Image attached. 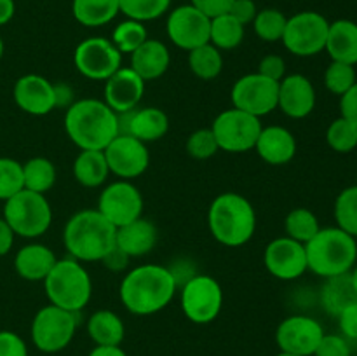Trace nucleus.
I'll use <instances>...</instances> for the list:
<instances>
[{"label": "nucleus", "instance_id": "nucleus-10", "mask_svg": "<svg viewBox=\"0 0 357 356\" xmlns=\"http://www.w3.org/2000/svg\"><path fill=\"white\" fill-rule=\"evenodd\" d=\"M328 30L330 21L323 14L316 10H302L288 17L281 42L291 54L310 58L324 51Z\"/></svg>", "mask_w": 357, "mask_h": 356}, {"label": "nucleus", "instance_id": "nucleus-49", "mask_svg": "<svg viewBox=\"0 0 357 356\" xmlns=\"http://www.w3.org/2000/svg\"><path fill=\"white\" fill-rule=\"evenodd\" d=\"M190 3L208 17H216L220 14L229 13L234 0H190Z\"/></svg>", "mask_w": 357, "mask_h": 356}, {"label": "nucleus", "instance_id": "nucleus-5", "mask_svg": "<svg viewBox=\"0 0 357 356\" xmlns=\"http://www.w3.org/2000/svg\"><path fill=\"white\" fill-rule=\"evenodd\" d=\"M307 267L323 279L347 274L357 264V239L338 227H321L305 244Z\"/></svg>", "mask_w": 357, "mask_h": 356}, {"label": "nucleus", "instance_id": "nucleus-14", "mask_svg": "<svg viewBox=\"0 0 357 356\" xmlns=\"http://www.w3.org/2000/svg\"><path fill=\"white\" fill-rule=\"evenodd\" d=\"M98 212L115 227H122L143 215V195L129 180L108 184L98 198Z\"/></svg>", "mask_w": 357, "mask_h": 356}, {"label": "nucleus", "instance_id": "nucleus-25", "mask_svg": "<svg viewBox=\"0 0 357 356\" xmlns=\"http://www.w3.org/2000/svg\"><path fill=\"white\" fill-rule=\"evenodd\" d=\"M131 68L145 82L155 80L167 72L171 65L169 49L157 38H146L135 52H131Z\"/></svg>", "mask_w": 357, "mask_h": 356}, {"label": "nucleus", "instance_id": "nucleus-4", "mask_svg": "<svg viewBox=\"0 0 357 356\" xmlns=\"http://www.w3.org/2000/svg\"><path fill=\"white\" fill-rule=\"evenodd\" d=\"M117 227L98 209H80L72 215L63 230V244L70 257L79 262H101L115 246Z\"/></svg>", "mask_w": 357, "mask_h": 356}, {"label": "nucleus", "instance_id": "nucleus-3", "mask_svg": "<svg viewBox=\"0 0 357 356\" xmlns=\"http://www.w3.org/2000/svg\"><path fill=\"white\" fill-rule=\"evenodd\" d=\"M208 227L220 244L239 248L250 243L257 230V212L248 198L237 192L216 195L208 209Z\"/></svg>", "mask_w": 357, "mask_h": 356}, {"label": "nucleus", "instance_id": "nucleus-22", "mask_svg": "<svg viewBox=\"0 0 357 356\" xmlns=\"http://www.w3.org/2000/svg\"><path fill=\"white\" fill-rule=\"evenodd\" d=\"M316 87L309 77L302 73H289L279 82L278 108L291 119H305L316 108Z\"/></svg>", "mask_w": 357, "mask_h": 356}, {"label": "nucleus", "instance_id": "nucleus-9", "mask_svg": "<svg viewBox=\"0 0 357 356\" xmlns=\"http://www.w3.org/2000/svg\"><path fill=\"white\" fill-rule=\"evenodd\" d=\"M180 304L183 314L192 323H211L222 313V285L213 276L194 274L180 286Z\"/></svg>", "mask_w": 357, "mask_h": 356}, {"label": "nucleus", "instance_id": "nucleus-32", "mask_svg": "<svg viewBox=\"0 0 357 356\" xmlns=\"http://www.w3.org/2000/svg\"><path fill=\"white\" fill-rule=\"evenodd\" d=\"M244 28L246 27L241 24L229 13L211 17L209 44H213L220 51H230V49L239 47L244 40Z\"/></svg>", "mask_w": 357, "mask_h": 356}, {"label": "nucleus", "instance_id": "nucleus-41", "mask_svg": "<svg viewBox=\"0 0 357 356\" xmlns=\"http://www.w3.org/2000/svg\"><path fill=\"white\" fill-rule=\"evenodd\" d=\"M23 188V164L10 157H0V201H7Z\"/></svg>", "mask_w": 357, "mask_h": 356}, {"label": "nucleus", "instance_id": "nucleus-6", "mask_svg": "<svg viewBox=\"0 0 357 356\" xmlns=\"http://www.w3.org/2000/svg\"><path fill=\"white\" fill-rule=\"evenodd\" d=\"M49 304L80 313L93 297V279L82 262L72 257L56 260L44 281Z\"/></svg>", "mask_w": 357, "mask_h": 356}, {"label": "nucleus", "instance_id": "nucleus-2", "mask_svg": "<svg viewBox=\"0 0 357 356\" xmlns=\"http://www.w3.org/2000/svg\"><path fill=\"white\" fill-rule=\"evenodd\" d=\"M65 131L80 150H105L119 135V115L103 100L82 98L66 108Z\"/></svg>", "mask_w": 357, "mask_h": 356}, {"label": "nucleus", "instance_id": "nucleus-8", "mask_svg": "<svg viewBox=\"0 0 357 356\" xmlns=\"http://www.w3.org/2000/svg\"><path fill=\"white\" fill-rule=\"evenodd\" d=\"M79 314L58 306H44L31 321L30 335L35 348L42 353H59L72 342L79 327Z\"/></svg>", "mask_w": 357, "mask_h": 356}, {"label": "nucleus", "instance_id": "nucleus-13", "mask_svg": "<svg viewBox=\"0 0 357 356\" xmlns=\"http://www.w3.org/2000/svg\"><path fill=\"white\" fill-rule=\"evenodd\" d=\"M73 65L86 79L107 80L122 66V54L108 38L89 37L75 47Z\"/></svg>", "mask_w": 357, "mask_h": 356}, {"label": "nucleus", "instance_id": "nucleus-12", "mask_svg": "<svg viewBox=\"0 0 357 356\" xmlns=\"http://www.w3.org/2000/svg\"><path fill=\"white\" fill-rule=\"evenodd\" d=\"M279 82L260 75L258 72L239 77L232 86L230 100L234 108L261 119L278 108Z\"/></svg>", "mask_w": 357, "mask_h": 356}, {"label": "nucleus", "instance_id": "nucleus-34", "mask_svg": "<svg viewBox=\"0 0 357 356\" xmlns=\"http://www.w3.org/2000/svg\"><path fill=\"white\" fill-rule=\"evenodd\" d=\"M24 188L45 194L56 184V166L47 157H31L23 164Z\"/></svg>", "mask_w": 357, "mask_h": 356}, {"label": "nucleus", "instance_id": "nucleus-18", "mask_svg": "<svg viewBox=\"0 0 357 356\" xmlns=\"http://www.w3.org/2000/svg\"><path fill=\"white\" fill-rule=\"evenodd\" d=\"M264 264L274 278L281 281H295L309 271L305 244L288 236L275 237L265 246Z\"/></svg>", "mask_w": 357, "mask_h": 356}, {"label": "nucleus", "instance_id": "nucleus-11", "mask_svg": "<svg viewBox=\"0 0 357 356\" xmlns=\"http://www.w3.org/2000/svg\"><path fill=\"white\" fill-rule=\"evenodd\" d=\"M261 128L264 126L260 119L232 107L216 115L211 131L220 150L229 154H243L255 149Z\"/></svg>", "mask_w": 357, "mask_h": 356}, {"label": "nucleus", "instance_id": "nucleus-33", "mask_svg": "<svg viewBox=\"0 0 357 356\" xmlns=\"http://www.w3.org/2000/svg\"><path fill=\"white\" fill-rule=\"evenodd\" d=\"M188 66L197 79H216L223 70L222 51L209 42L204 45H199V47L188 51Z\"/></svg>", "mask_w": 357, "mask_h": 356}, {"label": "nucleus", "instance_id": "nucleus-20", "mask_svg": "<svg viewBox=\"0 0 357 356\" xmlns=\"http://www.w3.org/2000/svg\"><path fill=\"white\" fill-rule=\"evenodd\" d=\"M145 84L131 66H121L105 80L103 101L115 114L135 110L145 94Z\"/></svg>", "mask_w": 357, "mask_h": 356}, {"label": "nucleus", "instance_id": "nucleus-27", "mask_svg": "<svg viewBox=\"0 0 357 356\" xmlns=\"http://www.w3.org/2000/svg\"><path fill=\"white\" fill-rule=\"evenodd\" d=\"M324 51L330 54L331 61L357 63V23L351 20H337L330 23L328 30L326 47Z\"/></svg>", "mask_w": 357, "mask_h": 356}, {"label": "nucleus", "instance_id": "nucleus-37", "mask_svg": "<svg viewBox=\"0 0 357 356\" xmlns=\"http://www.w3.org/2000/svg\"><path fill=\"white\" fill-rule=\"evenodd\" d=\"M335 220L338 229L357 239V185L344 188L335 201Z\"/></svg>", "mask_w": 357, "mask_h": 356}, {"label": "nucleus", "instance_id": "nucleus-40", "mask_svg": "<svg viewBox=\"0 0 357 356\" xmlns=\"http://www.w3.org/2000/svg\"><path fill=\"white\" fill-rule=\"evenodd\" d=\"M326 142L331 150L338 154H349L357 149V124L347 121L345 117H338L328 126Z\"/></svg>", "mask_w": 357, "mask_h": 356}, {"label": "nucleus", "instance_id": "nucleus-16", "mask_svg": "<svg viewBox=\"0 0 357 356\" xmlns=\"http://www.w3.org/2000/svg\"><path fill=\"white\" fill-rule=\"evenodd\" d=\"M103 152L110 175H115L121 180L142 177L150 166V152L146 143L139 142L135 136L117 135Z\"/></svg>", "mask_w": 357, "mask_h": 356}, {"label": "nucleus", "instance_id": "nucleus-51", "mask_svg": "<svg viewBox=\"0 0 357 356\" xmlns=\"http://www.w3.org/2000/svg\"><path fill=\"white\" fill-rule=\"evenodd\" d=\"M54 87V103L56 108H68L75 103V91L70 84L66 82H54L52 84Z\"/></svg>", "mask_w": 357, "mask_h": 356}, {"label": "nucleus", "instance_id": "nucleus-35", "mask_svg": "<svg viewBox=\"0 0 357 356\" xmlns=\"http://www.w3.org/2000/svg\"><path fill=\"white\" fill-rule=\"evenodd\" d=\"M321 230L316 213L307 208H295L286 215L284 232L291 239L307 244Z\"/></svg>", "mask_w": 357, "mask_h": 356}, {"label": "nucleus", "instance_id": "nucleus-1", "mask_svg": "<svg viewBox=\"0 0 357 356\" xmlns=\"http://www.w3.org/2000/svg\"><path fill=\"white\" fill-rule=\"evenodd\" d=\"M178 281L169 267L142 264L122 278L119 297L126 309L136 316H150L166 309L178 292Z\"/></svg>", "mask_w": 357, "mask_h": 356}, {"label": "nucleus", "instance_id": "nucleus-53", "mask_svg": "<svg viewBox=\"0 0 357 356\" xmlns=\"http://www.w3.org/2000/svg\"><path fill=\"white\" fill-rule=\"evenodd\" d=\"M14 237H16L14 230L10 229L9 223L3 220V216H0V257H3V255H7L13 250Z\"/></svg>", "mask_w": 357, "mask_h": 356}, {"label": "nucleus", "instance_id": "nucleus-54", "mask_svg": "<svg viewBox=\"0 0 357 356\" xmlns=\"http://www.w3.org/2000/svg\"><path fill=\"white\" fill-rule=\"evenodd\" d=\"M16 13V3L14 0H0V27L9 23Z\"/></svg>", "mask_w": 357, "mask_h": 356}, {"label": "nucleus", "instance_id": "nucleus-15", "mask_svg": "<svg viewBox=\"0 0 357 356\" xmlns=\"http://www.w3.org/2000/svg\"><path fill=\"white\" fill-rule=\"evenodd\" d=\"M211 17L194 7L192 3L178 6L166 20V31L169 40L183 51L204 45L209 42Z\"/></svg>", "mask_w": 357, "mask_h": 356}, {"label": "nucleus", "instance_id": "nucleus-29", "mask_svg": "<svg viewBox=\"0 0 357 356\" xmlns=\"http://www.w3.org/2000/svg\"><path fill=\"white\" fill-rule=\"evenodd\" d=\"M108 170L103 150H80L73 161V178L86 188H98L107 184Z\"/></svg>", "mask_w": 357, "mask_h": 356}, {"label": "nucleus", "instance_id": "nucleus-30", "mask_svg": "<svg viewBox=\"0 0 357 356\" xmlns=\"http://www.w3.org/2000/svg\"><path fill=\"white\" fill-rule=\"evenodd\" d=\"M87 335L96 346H121L126 327L122 318L110 309H100L87 320Z\"/></svg>", "mask_w": 357, "mask_h": 356}, {"label": "nucleus", "instance_id": "nucleus-55", "mask_svg": "<svg viewBox=\"0 0 357 356\" xmlns=\"http://www.w3.org/2000/svg\"><path fill=\"white\" fill-rule=\"evenodd\" d=\"M89 356H128L121 346H96Z\"/></svg>", "mask_w": 357, "mask_h": 356}, {"label": "nucleus", "instance_id": "nucleus-23", "mask_svg": "<svg viewBox=\"0 0 357 356\" xmlns=\"http://www.w3.org/2000/svg\"><path fill=\"white\" fill-rule=\"evenodd\" d=\"M255 150L258 156L272 166H282L296 156V138L288 128L267 126L261 128Z\"/></svg>", "mask_w": 357, "mask_h": 356}, {"label": "nucleus", "instance_id": "nucleus-56", "mask_svg": "<svg viewBox=\"0 0 357 356\" xmlns=\"http://www.w3.org/2000/svg\"><path fill=\"white\" fill-rule=\"evenodd\" d=\"M351 278H352V283H354V288L357 292V264L354 265V269L351 271Z\"/></svg>", "mask_w": 357, "mask_h": 356}, {"label": "nucleus", "instance_id": "nucleus-36", "mask_svg": "<svg viewBox=\"0 0 357 356\" xmlns=\"http://www.w3.org/2000/svg\"><path fill=\"white\" fill-rule=\"evenodd\" d=\"M149 38L145 23L135 20H124L112 31V44L119 49L121 54H131L143 42Z\"/></svg>", "mask_w": 357, "mask_h": 356}, {"label": "nucleus", "instance_id": "nucleus-21", "mask_svg": "<svg viewBox=\"0 0 357 356\" xmlns=\"http://www.w3.org/2000/svg\"><path fill=\"white\" fill-rule=\"evenodd\" d=\"M119 115V135L135 136L143 143L164 138L169 131V117L157 107H143Z\"/></svg>", "mask_w": 357, "mask_h": 356}, {"label": "nucleus", "instance_id": "nucleus-24", "mask_svg": "<svg viewBox=\"0 0 357 356\" xmlns=\"http://www.w3.org/2000/svg\"><path fill=\"white\" fill-rule=\"evenodd\" d=\"M157 237H159V232H157L155 223L139 216L126 225L117 227L115 246L124 251L129 258H139L149 255L155 248Z\"/></svg>", "mask_w": 357, "mask_h": 356}, {"label": "nucleus", "instance_id": "nucleus-42", "mask_svg": "<svg viewBox=\"0 0 357 356\" xmlns=\"http://www.w3.org/2000/svg\"><path fill=\"white\" fill-rule=\"evenodd\" d=\"M357 82L356 68L354 65H347V63L331 61L328 65L326 72H324V86L330 93L342 96L347 93L352 86Z\"/></svg>", "mask_w": 357, "mask_h": 356}, {"label": "nucleus", "instance_id": "nucleus-19", "mask_svg": "<svg viewBox=\"0 0 357 356\" xmlns=\"http://www.w3.org/2000/svg\"><path fill=\"white\" fill-rule=\"evenodd\" d=\"M14 103L24 114L42 117L56 110L54 87L49 79L38 73H26L14 82L13 87Z\"/></svg>", "mask_w": 357, "mask_h": 356}, {"label": "nucleus", "instance_id": "nucleus-44", "mask_svg": "<svg viewBox=\"0 0 357 356\" xmlns=\"http://www.w3.org/2000/svg\"><path fill=\"white\" fill-rule=\"evenodd\" d=\"M314 356H352V349L344 335L324 334Z\"/></svg>", "mask_w": 357, "mask_h": 356}, {"label": "nucleus", "instance_id": "nucleus-38", "mask_svg": "<svg viewBox=\"0 0 357 356\" xmlns=\"http://www.w3.org/2000/svg\"><path fill=\"white\" fill-rule=\"evenodd\" d=\"M119 6L128 20L146 23L164 16L169 10L171 0H119Z\"/></svg>", "mask_w": 357, "mask_h": 356}, {"label": "nucleus", "instance_id": "nucleus-50", "mask_svg": "<svg viewBox=\"0 0 357 356\" xmlns=\"http://www.w3.org/2000/svg\"><path fill=\"white\" fill-rule=\"evenodd\" d=\"M340 115L357 124V82L340 96Z\"/></svg>", "mask_w": 357, "mask_h": 356}, {"label": "nucleus", "instance_id": "nucleus-58", "mask_svg": "<svg viewBox=\"0 0 357 356\" xmlns=\"http://www.w3.org/2000/svg\"><path fill=\"white\" fill-rule=\"evenodd\" d=\"M278 356H296V355H289V353H279Z\"/></svg>", "mask_w": 357, "mask_h": 356}, {"label": "nucleus", "instance_id": "nucleus-31", "mask_svg": "<svg viewBox=\"0 0 357 356\" xmlns=\"http://www.w3.org/2000/svg\"><path fill=\"white\" fill-rule=\"evenodd\" d=\"M72 13L82 27L100 28L117 17L121 6L119 0H73Z\"/></svg>", "mask_w": 357, "mask_h": 356}, {"label": "nucleus", "instance_id": "nucleus-43", "mask_svg": "<svg viewBox=\"0 0 357 356\" xmlns=\"http://www.w3.org/2000/svg\"><path fill=\"white\" fill-rule=\"evenodd\" d=\"M185 150H187L188 156L194 157V159L204 161L215 156L220 149L211 128H202L188 136L187 143H185Z\"/></svg>", "mask_w": 357, "mask_h": 356}, {"label": "nucleus", "instance_id": "nucleus-17", "mask_svg": "<svg viewBox=\"0 0 357 356\" xmlns=\"http://www.w3.org/2000/svg\"><path fill=\"white\" fill-rule=\"evenodd\" d=\"M324 330L321 323L314 318L305 314H295L279 323L275 332V342H278L281 353H289L296 356H314Z\"/></svg>", "mask_w": 357, "mask_h": 356}, {"label": "nucleus", "instance_id": "nucleus-57", "mask_svg": "<svg viewBox=\"0 0 357 356\" xmlns=\"http://www.w3.org/2000/svg\"><path fill=\"white\" fill-rule=\"evenodd\" d=\"M3 56V40H2V35H0V59Z\"/></svg>", "mask_w": 357, "mask_h": 356}, {"label": "nucleus", "instance_id": "nucleus-28", "mask_svg": "<svg viewBox=\"0 0 357 356\" xmlns=\"http://www.w3.org/2000/svg\"><path fill=\"white\" fill-rule=\"evenodd\" d=\"M321 306L330 316L338 318L344 309L357 302V292L352 283L351 272L340 276H331L324 279L321 286Z\"/></svg>", "mask_w": 357, "mask_h": 356}, {"label": "nucleus", "instance_id": "nucleus-26", "mask_svg": "<svg viewBox=\"0 0 357 356\" xmlns=\"http://www.w3.org/2000/svg\"><path fill=\"white\" fill-rule=\"evenodd\" d=\"M54 251L40 243L24 244L14 255V271L24 281H44L56 264Z\"/></svg>", "mask_w": 357, "mask_h": 356}, {"label": "nucleus", "instance_id": "nucleus-45", "mask_svg": "<svg viewBox=\"0 0 357 356\" xmlns=\"http://www.w3.org/2000/svg\"><path fill=\"white\" fill-rule=\"evenodd\" d=\"M260 75L267 77V79L274 80V82H281L288 73H286V61L282 56L279 54H267L260 59L258 63V70Z\"/></svg>", "mask_w": 357, "mask_h": 356}, {"label": "nucleus", "instance_id": "nucleus-46", "mask_svg": "<svg viewBox=\"0 0 357 356\" xmlns=\"http://www.w3.org/2000/svg\"><path fill=\"white\" fill-rule=\"evenodd\" d=\"M0 356H28L26 342L16 332L0 330Z\"/></svg>", "mask_w": 357, "mask_h": 356}, {"label": "nucleus", "instance_id": "nucleus-48", "mask_svg": "<svg viewBox=\"0 0 357 356\" xmlns=\"http://www.w3.org/2000/svg\"><path fill=\"white\" fill-rule=\"evenodd\" d=\"M229 14H232L241 24H250L253 23L255 17H257L258 9H257V3L253 0H234L232 7H230Z\"/></svg>", "mask_w": 357, "mask_h": 356}, {"label": "nucleus", "instance_id": "nucleus-52", "mask_svg": "<svg viewBox=\"0 0 357 356\" xmlns=\"http://www.w3.org/2000/svg\"><path fill=\"white\" fill-rule=\"evenodd\" d=\"M129 260H131V258H129L124 251L119 250L117 246H114L107 255H105L103 260H101V264H103L107 269H110V271L121 272L128 267Z\"/></svg>", "mask_w": 357, "mask_h": 356}, {"label": "nucleus", "instance_id": "nucleus-7", "mask_svg": "<svg viewBox=\"0 0 357 356\" xmlns=\"http://www.w3.org/2000/svg\"><path fill=\"white\" fill-rule=\"evenodd\" d=\"M3 220L9 223L16 236L35 239L44 236L51 227L52 208L45 194L23 188L3 201Z\"/></svg>", "mask_w": 357, "mask_h": 356}, {"label": "nucleus", "instance_id": "nucleus-47", "mask_svg": "<svg viewBox=\"0 0 357 356\" xmlns=\"http://www.w3.org/2000/svg\"><path fill=\"white\" fill-rule=\"evenodd\" d=\"M337 320L342 335L347 341H357V302L342 311Z\"/></svg>", "mask_w": 357, "mask_h": 356}, {"label": "nucleus", "instance_id": "nucleus-39", "mask_svg": "<svg viewBox=\"0 0 357 356\" xmlns=\"http://www.w3.org/2000/svg\"><path fill=\"white\" fill-rule=\"evenodd\" d=\"M288 17L279 9H264L258 10L257 17L251 24L258 38L264 42H279L284 35Z\"/></svg>", "mask_w": 357, "mask_h": 356}]
</instances>
